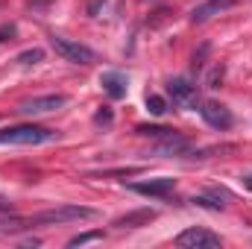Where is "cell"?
Here are the masks:
<instances>
[{
	"instance_id": "cell-1",
	"label": "cell",
	"mask_w": 252,
	"mask_h": 249,
	"mask_svg": "<svg viewBox=\"0 0 252 249\" xmlns=\"http://www.w3.org/2000/svg\"><path fill=\"white\" fill-rule=\"evenodd\" d=\"M56 138H59V132L35 126V124L3 126L0 129V144H18V147H38V144H50Z\"/></svg>"
},
{
	"instance_id": "cell-2",
	"label": "cell",
	"mask_w": 252,
	"mask_h": 249,
	"mask_svg": "<svg viewBox=\"0 0 252 249\" xmlns=\"http://www.w3.org/2000/svg\"><path fill=\"white\" fill-rule=\"evenodd\" d=\"M30 220V229L32 226H59V223H79V220H97V211L94 208H85V205H56V208H47V211H38Z\"/></svg>"
},
{
	"instance_id": "cell-3",
	"label": "cell",
	"mask_w": 252,
	"mask_h": 249,
	"mask_svg": "<svg viewBox=\"0 0 252 249\" xmlns=\"http://www.w3.org/2000/svg\"><path fill=\"white\" fill-rule=\"evenodd\" d=\"M50 44H53V50L62 56L64 62L91 64L94 59H97L91 47H85V44H79V41H70V38H62V35H53V38H50Z\"/></svg>"
},
{
	"instance_id": "cell-4",
	"label": "cell",
	"mask_w": 252,
	"mask_h": 249,
	"mask_svg": "<svg viewBox=\"0 0 252 249\" xmlns=\"http://www.w3.org/2000/svg\"><path fill=\"white\" fill-rule=\"evenodd\" d=\"M220 244H223L220 235H214L208 229H199V226L185 229L182 235H176V247H182V249H217Z\"/></svg>"
},
{
	"instance_id": "cell-5",
	"label": "cell",
	"mask_w": 252,
	"mask_h": 249,
	"mask_svg": "<svg viewBox=\"0 0 252 249\" xmlns=\"http://www.w3.org/2000/svg\"><path fill=\"white\" fill-rule=\"evenodd\" d=\"M199 115H202V121L211 126V129H220V132L232 129V124H235L232 112H229L223 103H214V100H205V103H199Z\"/></svg>"
},
{
	"instance_id": "cell-6",
	"label": "cell",
	"mask_w": 252,
	"mask_h": 249,
	"mask_svg": "<svg viewBox=\"0 0 252 249\" xmlns=\"http://www.w3.org/2000/svg\"><path fill=\"white\" fill-rule=\"evenodd\" d=\"M64 103H67V97H64V94H44V97L24 100V103L18 106V112H21V115H30V118H35V115H47V112H56V109H62Z\"/></svg>"
},
{
	"instance_id": "cell-7",
	"label": "cell",
	"mask_w": 252,
	"mask_h": 249,
	"mask_svg": "<svg viewBox=\"0 0 252 249\" xmlns=\"http://www.w3.org/2000/svg\"><path fill=\"white\" fill-rule=\"evenodd\" d=\"M167 94L173 97V103H179V106H185V109H199V91H196V85L190 82V79H170L167 82Z\"/></svg>"
},
{
	"instance_id": "cell-8",
	"label": "cell",
	"mask_w": 252,
	"mask_h": 249,
	"mask_svg": "<svg viewBox=\"0 0 252 249\" xmlns=\"http://www.w3.org/2000/svg\"><path fill=\"white\" fill-rule=\"evenodd\" d=\"M176 187V179L170 176H161V179H150V182H132L129 190L141 193V196H158V199H167Z\"/></svg>"
},
{
	"instance_id": "cell-9",
	"label": "cell",
	"mask_w": 252,
	"mask_h": 249,
	"mask_svg": "<svg viewBox=\"0 0 252 249\" xmlns=\"http://www.w3.org/2000/svg\"><path fill=\"white\" fill-rule=\"evenodd\" d=\"M238 0H205V3H199L193 12H190V24H205L208 18H214V15H220V12H226V9H232Z\"/></svg>"
},
{
	"instance_id": "cell-10",
	"label": "cell",
	"mask_w": 252,
	"mask_h": 249,
	"mask_svg": "<svg viewBox=\"0 0 252 249\" xmlns=\"http://www.w3.org/2000/svg\"><path fill=\"white\" fill-rule=\"evenodd\" d=\"M156 220V211H150V208H138V211H129L124 217H118L112 226H118V229H141V226H150Z\"/></svg>"
},
{
	"instance_id": "cell-11",
	"label": "cell",
	"mask_w": 252,
	"mask_h": 249,
	"mask_svg": "<svg viewBox=\"0 0 252 249\" xmlns=\"http://www.w3.org/2000/svg\"><path fill=\"white\" fill-rule=\"evenodd\" d=\"M100 85H103V91H106L112 100H124L126 97V76L118 73V70L103 73V76H100Z\"/></svg>"
},
{
	"instance_id": "cell-12",
	"label": "cell",
	"mask_w": 252,
	"mask_h": 249,
	"mask_svg": "<svg viewBox=\"0 0 252 249\" xmlns=\"http://www.w3.org/2000/svg\"><path fill=\"white\" fill-rule=\"evenodd\" d=\"M223 76H226V67L217 62L214 67H211V70H208V76H205V88H220Z\"/></svg>"
},
{
	"instance_id": "cell-13",
	"label": "cell",
	"mask_w": 252,
	"mask_h": 249,
	"mask_svg": "<svg viewBox=\"0 0 252 249\" xmlns=\"http://www.w3.org/2000/svg\"><path fill=\"white\" fill-rule=\"evenodd\" d=\"M91 241H103V232L100 229H94V232H82V235H76V238H70L67 241V247H82V244H91Z\"/></svg>"
},
{
	"instance_id": "cell-14",
	"label": "cell",
	"mask_w": 252,
	"mask_h": 249,
	"mask_svg": "<svg viewBox=\"0 0 252 249\" xmlns=\"http://www.w3.org/2000/svg\"><path fill=\"white\" fill-rule=\"evenodd\" d=\"M147 109H150L156 118H161V115L167 112V103H164V97H158V94H150V97H147Z\"/></svg>"
},
{
	"instance_id": "cell-15",
	"label": "cell",
	"mask_w": 252,
	"mask_h": 249,
	"mask_svg": "<svg viewBox=\"0 0 252 249\" xmlns=\"http://www.w3.org/2000/svg\"><path fill=\"white\" fill-rule=\"evenodd\" d=\"M44 59V50H38V47H32V50H24L21 56H18V62L21 64H38Z\"/></svg>"
},
{
	"instance_id": "cell-16",
	"label": "cell",
	"mask_w": 252,
	"mask_h": 249,
	"mask_svg": "<svg viewBox=\"0 0 252 249\" xmlns=\"http://www.w3.org/2000/svg\"><path fill=\"white\" fill-rule=\"evenodd\" d=\"M112 121H115V115H112V109H106V106L94 115V124H100V126H112Z\"/></svg>"
},
{
	"instance_id": "cell-17",
	"label": "cell",
	"mask_w": 252,
	"mask_h": 249,
	"mask_svg": "<svg viewBox=\"0 0 252 249\" xmlns=\"http://www.w3.org/2000/svg\"><path fill=\"white\" fill-rule=\"evenodd\" d=\"M193 202L202 205V208H211V211H220V208H223V202H211L208 196H193Z\"/></svg>"
},
{
	"instance_id": "cell-18",
	"label": "cell",
	"mask_w": 252,
	"mask_h": 249,
	"mask_svg": "<svg viewBox=\"0 0 252 249\" xmlns=\"http://www.w3.org/2000/svg\"><path fill=\"white\" fill-rule=\"evenodd\" d=\"M9 35H15V27H12V24H6V27H0V41H6Z\"/></svg>"
},
{
	"instance_id": "cell-19",
	"label": "cell",
	"mask_w": 252,
	"mask_h": 249,
	"mask_svg": "<svg viewBox=\"0 0 252 249\" xmlns=\"http://www.w3.org/2000/svg\"><path fill=\"white\" fill-rule=\"evenodd\" d=\"M6 211H12V202L6 196H0V214H6Z\"/></svg>"
},
{
	"instance_id": "cell-20",
	"label": "cell",
	"mask_w": 252,
	"mask_h": 249,
	"mask_svg": "<svg viewBox=\"0 0 252 249\" xmlns=\"http://www.w3.org/2000/svg\"><path fill=\"white\" fill-rule=\"evenodd\" d=\"M247 187H252V176H247Z\"/></svg>"
}]
</instances>
